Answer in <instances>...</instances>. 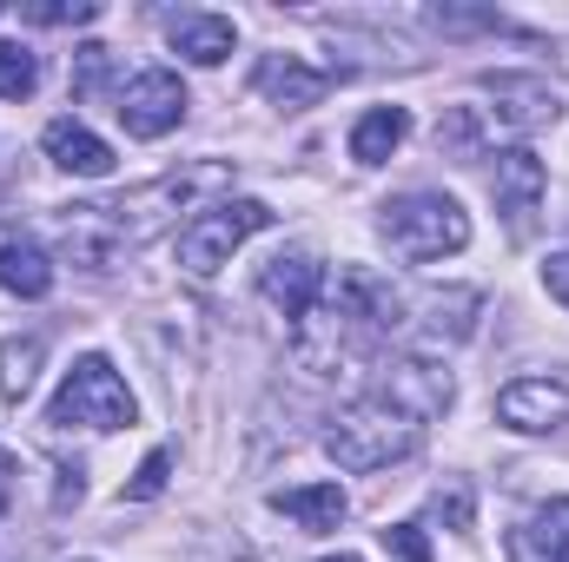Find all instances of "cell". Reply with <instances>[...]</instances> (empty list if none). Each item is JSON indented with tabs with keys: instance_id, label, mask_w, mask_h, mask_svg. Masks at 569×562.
<instances>
[{
	"instance_id": "obj_1",
	"label": "cell",
	"mask_w": 569,
	"mask_h": 562,
	"mask_svg": "<svg viewBox=\"0 0 569 562\" xmlns=\"http://www.w3.org/2000/svg\"><path fill=\"white\" fill-rule=\"evenodd\" d=\"M219 199H232V159H192L179 172H159L140 192L93 199V205H60V252L80 272H113L133 245L172 232L179 219L192 225Z\"/></svg>"
},
{
	"instance_id": "obj_2",
	"label": "cell",
	"mask_w": 569,
	"mask_h": 562,
	"mask_svg": "<svg viewBox=\"0 0 569 562\" xmlns=\"http://www.w3.org/2000/svg\"><path fill=\"white\" fill-rule=\"evenodd\" d=\"M450 411V371L430 358H398L358 404H345L325 430V456L351 476H371L385 463H405L425 443L430 418Z\"/></svg>"
},
{
	"instance_id": "obj_3",
	"label": "cell",
	"mask_w": 569,
	"mask_h": 562,
	"mask_svg": "<svg viewBox=\"0 0 569 562\" xmlns=\"http://www.w3.org/2000/svg\"><path fill=\"white\" fill-rule=\"evenodd\" d=\"M398 311H405V298L378 279V272L345 265L338 279H325L318 304L291 324V358H298V371H311V378H338V371L365 364V358L405 324Z\"/></svg>"
},
{
	"instance_id": "obj_4",
	"label": "cell",
	"mask_w": 569,
	"mask_h": 562,
	"mask_svg": "<svg viewBox=\"0 0 569 562\" xmlns=\"http://www.w3.org/2000/svg\"><path fill=\"white\" fill-rule=\"evenodd\" d=\"M378 232H385V245L405 265H437V259H450V252L470 245V212L450 192H405V199L385 205Z\"/></svg>"
},
{
	"instance_id": "obj_5",
	"label": "cell",
	"mask_w": 569,
	"mask_h": 562,
	"mask_svg": "<svg viewBox=\"0 0 569 562\" xmlns=\"http://www.w3.org/2000/svg\"><path fill=\"white\" fill-rule=\"evenodd\" d=\"M47 423L53 430H127L133 423V391L107 358H80L60 378V391L47 404Z\"/></svg>"
},
{
	"instance_id": "obj_6",
	"label": "cell",
	"mask_w": 569,
	"mask_h": 562,
	"mask_svg": "<svg viewBox=\"0 0 569 562\" xmlns=\"http://www.w3.org/2000/svg\"><path fill=\"white\" fill-rule=\"evenodd\" d=\"M266 225H272V205H266V199H219V205H206L192 225H179V272L212 279V272L232 265V252H239L252 232H266Z\"/></svg>"
},
{
	"instance_id": "obj_7",
	"label": "cell",
	"mask_w": 569,
	"mask_h": 562,
	"mask_svg": "<svg viewBox=\"0 0 569 562\" xmlns=\"http://www.w3.org/2000/svg\"><path fill=\"white\" fill-rule=\"evenodd\" d=\"M186 87H179V73H166V67H146L133 73L127 87H120V100H113V113H120V127L133 133V140H166L179 120H186Z\"/></svg>"
},
{
	"instance_id": "obj_8",
	"label": "cell",
	"mask_w": 569,
	"mask_h": 562,
	"mask_svg": "<svg viewBox=\"0 0 569 562\" xmlns=\"http://www.w3.org/2000/svg\"><path fill=\"white\" fill-rule=\"evenodd\" d=\"M483 100L490 107H477V113H490L497 133H537V127H557V113H563L557 87L537 80V73H490Z\"/></svg>"
},
{
	"instance_id": "obj_9",
	"label": "cell",
	"mask_w": 569,
	"mask_h": 562,
	"mask_svg": "<svg viewBox=\"0 0 569 562\" xmlns=\"http://www.w3.org/2000/svg\"><path fill=\"white\" fill-rule=\"evenodd\" d=\"M543 192H550V172H543V159H537L530 145H510V152H497L490 199H497V212H503L510 239H530V225H537V212H543Z\"/></svg>"
},
{
	"instance_id": "obj_10",
	"label": "cell",
	"mask_w": 569,
	"mask_h": 562,
	"mask_svg": "<svg viewBox=\"0 0 569 562\" xmlns=\"http://www.w3.org/2000/svg\"><path fill=\"white\" fill-rule=\"evenodd\" d=\"M497 423L543 436V430H569V384L563 378H517L497 391Z\"/></svg>"
},
{
	"instance_id": "obj_11",
	"label": "cell",
	"mask_w": 569,
	"mask_h": 562,
	"mask_svg": "<svg viewBox=\"0 0 569 562\" xmlns=\"http://www.w3.org/2000/svg\"><path fill=\"white\" fill-rule=\"evenodd\" d=\"M259 291L279 304L291 324H298V318L318 304V291H325V265H318V252H311V245H284V252H272L266 272H259Z\"/></svg>"
},
{
	"instance_id": "obj_12",
	"label": "cell",
	"mask_w": 569,
	"mask_h": 562,
	"mask_svg": "<svg viewBox=\"0 0 569 562\" xmlns=\"http://www.w3.org/2000/svg\"><path fill=\"white\" fill-rule=\"evenodd\" d=\"M252 87H259L272 107H284V113H305V107H318V100L331 93V73H325V67H305L298 53H266L259 73H252Z\"/></svg>"
},
{
	"instance_id": "obj_13",
	"label": "cell",
	"mask_w": 569,
	"mask_h": 562,
	"mask_svg": "<svg viewBox=\"0 0 569 562\" xmlns=\"http://www.w3.org/2000/svg\"><path fill=\"white\" fill-rule=\"evenodd\" d=\"M40 145H47V159H53L60 172H73V179H107V172H113V145L100 140L93 127H80V120H53V127L40 133Z\"/></svg>"
},
{
	"instance_id": "obj_14",
	"label": "cell",
	"mask_w": 569,
	"mask_h": 562,
	"mask_svg": "<svg viewBox=\"0 0 569 562\" xmlns=\"http://www.w3.org/2000/svg\"><path fill=\"white\" fill-rule=\"evenodd\" d=\"M166 40H172L179 60H192V67H219V60L239 47V27H232L226 13H172V20H166Z\"/></svg>"
},
{
	"instance_id": "obj_15",
	"label": "cell",
	"mask_w": 569,
	"mask_h": 562,
	"mask_svg": "<svg viewBox=\"0 0 569 562\" xmlns=\"http://www.w3.org/2000/svg\"><path fill=\"white\" fill-rule=\"evenodd\" d=\"M272 510L291 516L298 530L325 536V530H338V523L351 516V496H345L338 483H291V490H272Z\"/></svg>"
},
{
	"instance_id": "obj_16",
	"label": "cell",
	"mask_w": 569,
	"mask_h": 562,
	"mask_svg": "<svg viewBox=\"0 0 569 562\" xmlns=\"http://www.w3.org/2000/svg\"><path fill=\"white\" fill-rule=\"evenodd\" d=\"M510 562H569V496L543 503L510 530Z\"/></svg>"
},
{
	"instance_id": "obj_17",
	"label": "cell",
	"mask_w": 569,
	"mask_h": 562,
	"mask_svg": "<svg viewBox=\"0 0 569 562\" xmlns=\"http://www.w3.org/2000/svg\"><path fill=\"white\" fill-rule=\"evenodd\" d=\"M405 140H411V113H405V107H371V113L351 127V159H358V165H385Z\"/></svg>"
},
{
	"instance_id": "obj_18",
	"label": "cell",
	"mask_w": 569,
	"mask_h": 562,
	"mask_svg": "<svg viewBox=\"0 0 569 562\" xmlns=\"http://www.w3.org/2000/svg\"><path fill=\"white\" fill-rule=\"evenodd\" d=\"M477 311H483L477 291H430L425 298V324H418V331H425V344H443V338L463 344L470 324H477Z\"/></svg>"
},
{
	"instance_id": "obj_19",
	"label": "cell",
	"mask_w": 569,
	"mask_h": 562,
	"mask_svg": "<svg viewBox=\"0 0 569 562\" xmlns=\"http://www.w3.org/2000/svg\"><path fill=\"white\" fill-rule=\"evenodd\" d=\"M0 284L13 298H47L53 291V259L33 245V239H7L0 245Z\"/></svg>"
},
{
	"instance_id": "obj_20",
	"label": "cell",
	"mask_w": 569,
	"mask_h": 562,
	"mask_svg": "<svg viewBox=\"0 0 569 562\" xmlns=\"http://www.w3.org/2000/svg\"><path fill=\"white\" fill-rule=\"evenodd\" d=\"M40 358H47V338H0V398L7 404H27Z\"/></svg>"
},
{
	"instance_id": "obj_21",
	"label": "cell",
	"mask_w": 569,
	"mask_h": 562,
	"mask_svg": "<svg viewBox=\"0 0 569 562\" xmlns=\"http://www.w3.org/2000/svg\"><path fill=\"white\" fill-rule=\"evenodd\" d=\"M40 87V53L20 40H0V100H27Z\"/></svg>"
},
{
	"instance_id": "obj_22",
	"label": "cell",
	"mask_w": 569,
	"mask_h": 562,
	"mask_svg": "<svg viewBox=\"0 0 569 562\" xmlns=\"http://www.w3.org/2000/svg\"><path fill=\"white\" fill-rule=\"evenodd\" d=\"M93 13H100L93 0H73V7H67V0H27V7H20V20H33V27H80V20H93Z\"/></svg>"
},
{
	"instance_id": "obj_23",
	"label": "cell",
	"mask_w": 569,
	"mask_h": 562,
	"mask_svg": "<svg viewBox=\"0 0 569 562\" xmlns=\"http://www.w3.org/2000/svg\"><path fill=\"white\" fill-rule=\"evenodd\" d=\"M166 476H172V450H152L140 463V476L127 483V503H152V496L166 490Z\"/></svg>"
},
{
	"instance_id": "obj_24",
	"label": "cell",
	"mask_w": 569,
	"mask_h": 562,
	"mask_svg": "<svg viewBox=\"0 0 569 562\" xmlns=\"http://www.w3.org/2000/svg\"><path fill=\"white\" fill-rule=\"evenodd\" d=\"M430 503H437V516H443V523H450L457 536L470 530V483H443V490H437Z\"/></svg>"
},
{
	"instance_id": "obj_25",
	"label": "cell",
	"mask_w": 569,
	"mask_h": 562,
	"mask_svg": "<svg viewBox=\"0 0 569 562\" xmlns=\"http://www.w3.org/2000/svg\"><path fill=\"white\" fill-rule=\"evenodd\" d=\"M385 550H391L398 562H430V543H425L418 523H391V530H385Z\"/></svg>"
},
{
	"instance_id": "obj_26",
	"label": "cell",
	"mask_w": 569,
	"mask_h": 562,
	"mask_svg": "<svg viewBox=\"0 0 569 562\" xmlns=\"http://www.w3.org/2000/svg\"><path fill=\"white\" fill-rule=\"evenodd\" d=\"M543 284H550V298H557V304H569V252H557V259L543 265Z\"/></svg>"
},
{
	"instance_id": "obj_27",
	"label": "cell",
	"mask_w": 569,
	"mask_h": 562,
	"mask_svg": "<svg viewBox=\"0 0 569 562\" xmlns=\"http://www.w3.org/2000/svg\"><path fill=\"white\" fill-rule=\"evenodd\" d=\"M318 562H365V556H351V550H338V556H318Z\"/></svg>"
},
{
	"instance_id": "obj_28",
	"label": "cell",
	"mask_w": 569,
	"mask_h": 562,
	"mask_svg": "<svg viewBox=\"0 0 569 562\" xmlns=\"http://www.w3.org/2000/svg\"><path fill=\"white\" fill-rule=\"evenodd\" d=\"M0 503H7V463H0Z\"/></svg>"
},
{
	"instance_id": "obj_29",
	"label": "cell",
	"mask_w": 569,
	"mask_h": 562,
	"mask_svg": "<svg viewBox=\"0 0 569 562\" xmlns=\"http://www.w3.org/2000/svg\"><path fill=\"white\" fill-rule=\"evenodd\" d=\"M0 463H7V456H0Z\"/></svg>"
}]
</instances>
